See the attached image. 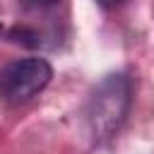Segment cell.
Here are the masks:
<instances>
[{
  "mask_svg": "<svg viewBox=\"0 0 154 154\" xmlns=\"http://www.w3.org/2000/svg\"><path fill=\"white\" fill-rule=\"evenodd\" d=\"M0 29H2V26H0Z\"/></svg>",
  "mask_w": 154,
  "mask_h": 154,
  "instance_id": "5b68a950",
  "label": "cell"
},
{
  "mask_svg": "<svg viewBox=\"0 0 154 154\" xmlns=\"http://www.w3.org/2000/svg\"><path fill=\"white\" fill-rule=\"evenodd\" d=\"M130 101L132 84L125 72H108L96 82L84 106V120L94 142H106L123 128Z\"/></svg>",
  "mask_w": 154,
  "mask_h": 154,
  "instance_id": "6da1fadb",
  "label": "cell"
},
{
  "mask_svg": "<svg viewBox=\"0 0 154 154\" xmlns=\"http://www.w3.org/2000/svg\"><path fill=\"white\" fill-rule=\"evenodd\" d=\"M53 77V67L43 58H22L0 72V91L7 101L22 103L41 94Z\"/></svg>",
  "mask_w": 154,
  "mask_h": 154,
  "instance_id": "7a4b0ae2",
  "label": "cell"
},
{
  "mask_svg": "<svg viewBox=\"0 0 154 154\" xmlns=\"http://www.w3.org/2000/svg\"><path fill=\"white\" fill-rule=\"evenodd\" d=\"M34 5H38V7H48V5H55V2H60V0H31Z\"/></svg>",
  "mask_w": 154,
  "mask_h": 154,
  "instance_id": "277c9868",
  "label": "cell"
},
{
  "mask_svg": "<svg viewBox=\"0 0 154 154\" xmlns=\"http://www.w3.org/2000/svg\"><path fill=\"white\" fill-rule=\"evenodd\" d=\"M101 7H116V5H120L123 0H96Z\"/></svg>",
  "mask_w": 154,
  "mask_h": 154,
  "instance_id": "3957f363",
  "label": "cell"
}]
</instances>
